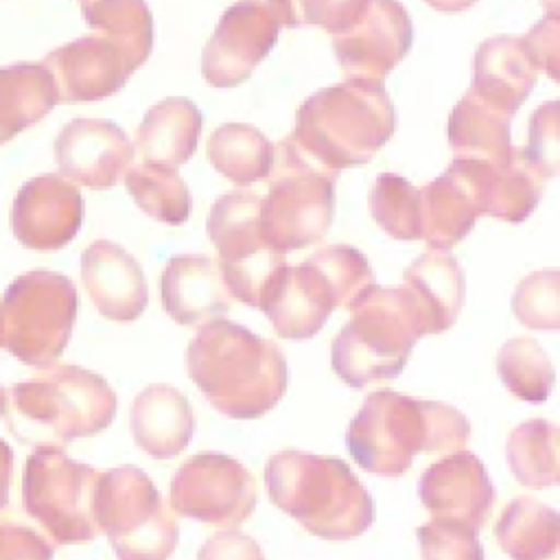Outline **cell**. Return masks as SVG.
<instances>
[{
    "label": "cell",
    "mask_w": 560,
    "mask_h": 560,
    "mask_svg": "<svg viewBox=\"0 0 560 560\" xmlns=\"http://www.w3.org/2000/svg\"><path fill=\"white\" fill-rule=\"evenodd\" d=\"M256 481L234 457L203 451L188 457L171 479V508L179 516L217 527L243 523L256 508Z\"/></svg>",
    "instance_id": "12"
},
{
    "label": "cell",
    "mask_w": 560,
    "mask_h": 560,
    "mask_svg": "<svg viewBox=\"0 0 560 560\" xmlns=\"http://www.w3.org/2000/svg\"><path fill=\"white\" fill-rule=\"evenodd\" d=\"M83 221V197L61 175L46 173L28 179L13 199L11 225L15 238L35 252L66 247Z\"/></svg>",
    "instance_id": "15"
},
{
    "label": "cell",
    "mask_w": 560,
    "mask_h": 560,
    "mask_svg": "<svg viewBox=\"0 0 560 560\" xmlns=\"http://www.w3.org/2000/svg\"><path fill=\"white\" fill-rule=\"evenodd\" d=\"M280 24L267 0H236L221 15L201 52V74L212 88H236L267 57Z\"/></svg>",
    "instance_id": "14"
},
{
    "label": "cell",
    "mask_w": 560,
    "mask_h": 560,
    "mask_svg": "<svg viewBox=\"0 0 560 560\" xmlns=\"http://www.w3.org/2000/svg\"><path fill=\"white\" fill-rule=\"evenodd\" d=\"M558 101L540 105L529 118V147L523 151L545 179L558 171Z\"/></svg>",
    "instance_id": "41"
},
{
    "label": "cell",
    "mask_w": 560,
    "mask_h": 560,
    "mask_svg": "<svg viewBox=\"0 0 560 560\" xmlns=\"http://www.w3.org/2000/svg\"><path fill=\"white\" fill-rule=\"evenodd\" d=\"M370 208L374 221L398 241L422 238L420 217V188L396 173H383L376 177Z\"/></svg>",
    "instance_id": "36"
},
{
    "label": "cell",
    "mask_w": 560,
    "mask_h": 560,
    "mask_svg": "<svg viewBox=\"0 0 560 560\" xmlns=\"http://www.w3.org/2000/svg\"><path fill=\"white\" fill-rule=\"evenodd\" d=\"M4 409H7V389L0 385V418L4 416Z\"/></svg>",
    "instance_id": "47"
},
{
    "label": "cell",
    "mask_w": 560,
    "mask_h": 560,
    "mask_svg": "<svg viewBox=\"0 0 560 560\" xmlns=\"http://www.w3.org/2000/svg\"><path fill=\"white\" fill-rule=\"evenodd\" d=\"M422 560H483L477 529L466 523L433 518L416 529Z\"/></svg>",
    "instance_id": "40"
},
{
    "label": "cell",
    "mask_w": 560,
    "mask_h": 560,
    "mask_svg": "<svg viewBox=\"0 0 560 560\" xmlns=\"http://www.w3.org/2000/svg\"><path fill=\"white\" fill-rule=\"evenodd\" d=\"M162 306L182 326H203L232 308L219 262L201 254L173 256L160 280Z\"/></svg>",
    "instance_id": "21"
},
{
    "label": "cell",
    "mask_w": 560,
    "mask_h": 560,
    "mask_svg": "<svg viewBox=\"0 0 560 560\" xmlns=\"http://www.w3.org/2000/svg\"><path fill=\"white\" fill-rule=\"evenodd\" d=\"M420 217L422 238L431 249H448L472 230L481 208L464 160H453L438 179L420 188Z\"/></svg>",
    "instance_id": "25"
},
{
    "label": "cell",
    "mask_w": 560,
    "mask_h": 560,
    "mask_svg": "<svg viewBox=\"0 0 560 560\" xmlns=\"http://www.w3.org/2000/svg\"><path fill=\"white\" fill-rule=\"evenodd\" d=\"M527 57L536 70L547 72V77L558 79V50H560V18L556 9L542 18L532 31L521 37Z\"/></svg>",
    "instance_id": "43"
},
{
    "label": "cell",
    "mask_w": 560,
    "mask_h": 560,
    "mask_svg": "<svg viewBox=\"0 0 560 560\" xmlns=\"http://www.w3.org/2000/svg\"><path fill=\"white\" fill-rule=\"evenodd\" d=\"M308 258L328 278V282L332 284L339 298V306L343 308H350L357 302V298L370 284H374V271L368 258L350 245H330V247L317 249Z\"/></svg>",
    "instance_id": "39"
},
{
    "label": "cell",
    "mask_w": 560,
    "mask_h": 560,
    "mask_svg": "<svg viewBox=\"0 0 560 560\" xmlns=\"http://www.w3.org/2000/svg\"><path fill=\"white\" fill-rule=\"evenodd\" d=\"M538 70L527 57L521 37L494 35L479 44L472 61L470 94L488 107L512 114L532 94Z\"/></svg>",
    "instance_id": "23"
},
{
    "label": "cell",
    "mask_w": 560,
    "mask_h": 560,
    "mask_svg": "<svg viewBox=\"0 0 560 560\" xmlns=\"http://www.w3.org/2000/svg\"><path fill=\"white\" fill-rule=\"evenodd\" d=\"M262 197L232 190L208 212L206 232L219 254V269L232 300L260 308L271 284L287 267L284 252L271 247L260 228Z\"/></svg>",
    "instance_id": "11"
},
{
    "label": "cell",
    "mask_w": 560,
    "mask_h": 560,
    "mask_svg": "<svg viewBox=\"0 0 560 560\" xmlns=\"http://www.w3.org/2000/svg\"><path fill=\"white\" fill-rule=\"evenodd\" d=\"M477 188V201L481 214H490L501 221L521 223L538 206L545 177L527 160L523 149H512L503 162L464 160Z\"/></svg>",
    "instance_id": "24"
},
{
    "label": "cell",
    "mask_w": 560,
    "mask_h": 560,
    "mask_svg": "<svg viewBox=\"0 0 560 560\" xmlns=\"http://www.w3.org/2000/svg\"><path fill=\"white\" fill-rule=\"evenodd\" d=\"M429 7H433L435 11H444V13H459L470 9L477 0H424Z\"/></svg>",
    "instance_id": "46"
},
{
    "label": "cell",
    "mask_w": 560,
    "mask_h": 560,
    "mask_svg": "<svg viewBox=\"0 0 560 560\" xmlns=\"http://www.w3.org/2000/svg\"><path fill=\"white\" fill-rule=\"evenodd\" d=\"M365 2L368 0H267V7L280 26H319L337 35L359 18Z\"/></svg>",
    "instance_id": "38"
},
{
    "label": "cell",
    "mask_w": 560,
    "mask_h": 560,
    "mask_svg": "<svg viewBox=\"0 0 560 560\" xmlns=\"http://www.w3.org/2000/svg\"><path fill=\"white\" fill-rule=\"evenodd\" d=\"M103 470L74 462L61 446H35L22 472V508L57 545L92 542Z\"/></svg>",
    "instance_id": "9"
},
{
    "label": "cell",
    "mask_w": 560,
    "mask_h": 560,
    "mask_svg": "<svg viewBox=\"0 0 560 560\" xmlns=\"http://www.w3.org/2000/svg\"><path fill=\"white\" fill-rule=\"evenodd\" d=\"M52 542L13 512H0V560H52Z\"/></svg>",
    "instance_id": "42"
},
{
    "label": "cell",
    "mask_w": 560,
    "mask_h": 560,
    "mask_svg": "<svg viewBox=\"0 0 560 560\" xmlns=\"http://www.w3.org/2000/svg\"><path fill=\"white\" fill-rule=\"evenodd\" d=\"M133 144L112 120L74 118L55 140V162L61 177L92 190L112 188L125 175Z\"/></svg>",
    "instance_id": "17"
},
{
    "label": "cell",
    "mask_w": 560,
    "mask_h": 560,
    "mask_svg": "<svg viewBox=\"0 0 560 560\" xmlns=\"http://www.w3.org/2000/svg\"><path fill=\"white\" fill-rule=\"evenodd\" d=\"M468 438L470 424L455 407L389 389L370 394L346 429L352 459L378 477H400L418 451H462Z\"/></svg>",
    "instance_id": "2"
},
{
    "label": "cell",
    "mask_w": 560,
    "mask_h": 560,
    "mask_svg": "<svg viewBox=\"0 0 560 560\" xmlns=\"http://www.w3.org/2000/svg\"><path fill=\"white\" fill-rule=\"evenodd\" d=\"M79 311L74 282L57 271L18 276L0 300V348L33 368L50 365L68 346Z\"/></svg>",
    "instance_id": "8"
},
{
    "label": "cell",
    "mask_w": 560,
    "mask_h": 560,
    "mask_svg": "<svg viewBox=\"0 0 560 560\" xmlns=\"http://www.w3.org/2000/svg\"><path fill=\"white\" fill-rule=\"evenodd\" d=\"M96 525L118 560H168L179 540V525L164 505L151 477L138 466L101 472Z\"/></svg>",
    "instance_id": "10"
},
{
    "label": "cell",
    "mask_w": 560,
    "mask_h": 560,
    "mask_svg": "<svg viewBox=\"0 0 560 560\" xmlns=\"http://www.w3.org/2000/svg\"><path fill=\"white\" fill-rule=\"evenodd\" d=\"M405 291L422 337L448 330L466 298L464 271L446 249H429L418 256L402 276Z\"/></svg>",
    "instance_id": "22"
},
{
    "label": "cell",
    "mask_w": 560,
    "mask_h": 560,
    "mask_svg": "<svg viewBox=\"0 0 560 560\" xmlns=\"http://www.w3.org/2000/svg\"><path fill=\"white\" fill-rule=\"evenodd\" d=\"M186 368L206 400L236 420L260 418L287 392V359L278 343L228 319L199 326Z\"/></svg>",
    "instance_id": "1"
},
{
    "label": "cell",
    "mask_w": 560,
    "mask_h": 560,
    "mask_svg": "<svg viewBox=\"0 0 560 560\" xmlns=\"http://www.w3.org/2000/svg\"><path fill=\"white\" fill-rule=\"evenodd\" d=\"M418 494L433 518H448L481 529L494 505V488L483 462L472 451H455L431 464L420 481Z\"/></svg>",
    "instance_id": "18"
},
{
    "label": "cell",
    "mask_w": 560,
    "mask_h": 560,
    "mask_svg": "<svg viewBox=\"0 0 560 560\" xmlns=\"http://www.w3.org/2000/svg\"><path fill=\"white\" fill-rule=\"evenodd\" d=\"M125 186L138 208L155 221L179 225L190 214V192L177 171L140 162L125 171Z\"/></svg>",
    "instance_id": "34"
},
{
    "label": "cell",
    "mask_w": 560,
    "mask_h": 560,
    "mask_svg": "<svg viewBox=\"0 0 560 560\" xmlns=\"http://www.w3.org/2000/svg\"><path fill=\"white\" fill-rule=\"evenodd\" d=\"M83 20L142 66L153 48V18L144 0H79Z\"/></svg>",
    "instance_id": "32"
},
{
    "label": "cell",
    "mask_w": 560,
    "mask_h": 560,
    "mask_svg": "<svg viewBox=\"0 0 560 560\" xmlns=\"http://www.w3.org/2000/svg\"><path fill=\"white\" fill-rule=\"evenodd\" d=\"M269 499L306 532L350 540L374 523V501L343 459L280 451L265 468Z\"/></svg>",
    "instance_id": "4"
},
{
    "label": "cell",
    "mask_w": 560,
    "mask_h": 560,
    "mask_svg": "<svg viewBox=\"0 0 560 560\" xmlns=\"http://www.w3.org/2000/svg\"><path fill=\"white\" fill-rule=\"evenodd\" d=\"M411 18L398 0H368L359 18L332 35V50L346 79L381 83L409 52Z\"/></svg>",
    "instance_id": "13"
},
{
    "label": "cell",
    "mask_w": 560,
    "mask_h": 560,
    "mask_svg": "<svg viewBox=\"0 0 560 560\" xmlns=\"http://www.w3.org/2000/svg\"><path fill=\"white\" fill-rule=\"evenodd\" d=\"M206 155L223 177L238 186H249L269 175L273 144L247 122H225L210 133Z\"/></svg>",
    "instance_id": "31"
},
{
    "label": "cell",
    "mask_w": 560,
    "mask_h": 560,
    "mask_svg": "<svg viewBox=\"0 0 560 560\" xmlns=\"http://www.w3.org/2000/svg\"><path fill=\"white\" fill-rule=\"evenodd\" d=\"M11 483H13V451L0 438V510L9 503Z\"/></svg>",
    "instance_id": "45"
},
{
    "label": "cell",
    "mask_w": 560,
    "mask_h": 560,
    "mask_svg": "<svg viewBox=\"0 0 560 560\" xmlns=\"http://www.w3.org/2000/svg\"><path fill=\"white\" fill-rule=\"evenodd\" d=\"M512 311L516 319L532 330L560 328V273L558 269H542L525 276L512 295Z\"/></svg>",
    "instance_id": "37"
},
{
    "label": "cell",
    "mask_w": 560,
    "mask_h": 560,
    "mask_svg": "<svg viewBox=\"0 0 560 560\" xmlns=\"http://www.w3.org/2000/svg\"><path fill=\"white\" fill-rule=\"evenodd\" d=\"M339 306L337 293L319 267L306 258L298 267H284L260 311L269 317L276 332L284 339H308L326 324L332 308Z\"/></svg>",
    "instance_id": "19"
},
{
    "label": "cell",
    "mask_w": 560,
    "mask_h": 560,
    "mask_svg": "<svg viewBox=\"0 0 560 560\" xmlns=\"http://www.w3.org/2000/svg\"><path fill=\"white\" fill-rule=\"evenodd\" d=\"M497 372L503 385L525 402H545L553 389V365L532 337H514L497 352Z\"/></svg>",
    "instance_id": "35"
},
{
    "label": "cell",
    "mask_w": 560,
    "mask_h": 560,
    "mask_svg": "<svg viewBox=\"0 0 560 560\" xmlns=\"http://www.w3.org/2000/svg\"><path fill=\"white\" fill-rule=\"evenodd\" d=\"M394 129L396 112L385 88L374 81L346 79L300 105L289 138L313 164L339 173L368 164Z\"/></svg>",
    "instance_id": "3"
},
{
    "label": "cell",
    "mask_w": 560,
    "mask_h": 560,
    "mask_svg": "<svg viewBox=\"0 0 560 560\" xmlns=\"http://www.w3.org/2000/svg\"><path fill=\"white\" fill-rule=\"evenodd\" d=\"M337 175L302 155L289 136L273 144L269 192L260 208L265 241L284 254L319 243L332 221Z\"/></svg>",
    "instance_id": "7"
},
{
    "label": "cell",
    "mask_w": 560,
    "mask_h": 560,
    "mask_svg": "<svg viewBox=\"0 0 560 560\" xmlns=\"http://www.w3.org/2000/svg\"><path fill=\"white\" fill-rule=\"evenodd\" d=\"M201 112L184 96H168L151 105L136 131V151L142 164L177 171L197 149Z\"/></svg>",
    "instance_id": "27"
},
{
    "label": "cell",
    "mask_w": 560,
    "mask_h": 560,
    "mask_svg": "<svg viewBox=\"0 0 560 560\" xmlns=\"http://www.w3.org/2000/svg\"><path fill=\"white\" fill-rule=\"evenodd\" d=\"M57 103V85L42 61L0 66V144L39 122Z\"/></svg>",
    "instance_id": "28"
},
{
    "label": "cell",
    "mask_w": 560,
    "mask_h": 560,
    "mask_svg": "<svg viewBox=\"0 0 560 560\" xmlns=\"http://www.w3.org/2000/svg\"><path fill=\"white\" fill-rule=\"evenodd\" d=\"M81 280L96 311L114 322H133L149 302L138 260L114 241L98 238L81 254Z\"/></svg>",
    "instance_id": "20"
},
{
    "label": "cell",
    "mask_w": 560,
    "mask_h": 560,
    "mask_svg": "<svg viewBox=\"0 0 560 560\" xmlns=\"http://www.w3.org/2000/svg\"><path fill=\"white\" fill-rule=\"evenodd\" d=\"M505 457L518 483L527 488L556 486L560 479L558 427L547 420L521 422L508 438Z\"/></svg>",
    "instance_id": "33"
},
{
    "label": "cell",
    "mask_w": 560,
    "mask_h": 560,
    "mask_svg": "<svg viewBox=\"0 0 560 560\" xmlns=\"http://www.w3.org/2000/svg\"><path fill=\"white\" fill-rule=\"evenodd\" d=\"M448 142L455 160L503 162L514 149L510 142V116L488 107L468 92L451 112Z\"/></svg>",
    "instance_id": "30"
},
{
    "label": "cell",
    "mask_w": 560,
    "mask_h": 560,
    "mask_svg": "<svg viewBox=\"0 0 560 560\" xmlns=\"http://www.w3.org/2000/svg\"><path fill=\"white\" fill-rule=\"evenodd\" d=\"M129 427L133 442L147 455L173 459L188 446L195 433V416L179 389L149 385L133 398Z\"/></svg>",
    "instance_id": "26"
},
{
    "label": "cell",
    "mask_w": 560,
    "mask_h": 560,
    "mask_svg": "<svg viewBox=\"0 0 560 560\" xmlns=\"http://www.w3.org/2000/svg\"><path fill=\"white\" fill-rule=\"evenodd\" d=\"M197 560H265V553L252 536L238 529H225L199 547Z\"/></svg>",
    "instance_id": "44"
},
{
    "label": "cell",
    "mask_w": 560,
    "mask_h": 560,
    "mask_svg": "<svg viewBox=\"0 0 560 560\" xmlns=\"http://www.w3.org/2000/svg\"><path fill=\"white\" fill-rule=\"evenodd\" d=\"M348 311L352 317L330 348V363L337 376L352 387L398 376L422 337L405 291L374 282Z\"/></svg>",
    "instance_id": "6"
},
{
    "label": "cell",
    "mask_w": 560,
    "mask_h": 560,
    "mask_svg": "<svg viewBox=\"0 0 560 560\" xmlns=\"http://www.w3.org/2000/svg\"><path fill=\"white\" fill-rule=\"evenodd\" d=\"M9 429L28 446H63L96 435L116 416L107 381L79 365H44L7 392Z\"/></svg>",
    "instance_id": "5"
},
{
    "label": "cell",
    "mask_w": 560,
    "mask_h": 560,
    "mask_svg": "<svg viewBox=\"0 0 560 560\" xmlns=\"http://www.w3.org/2000/svg\"><path fill=\"white\" fill-rule=\"evenodd\" d=\"M494 536L512 560H558V514L534 497L512 499L494 527Z\"/></svg>",
    "instance_id": "29"
},
{
    "label": "cell",
    "mask_w": 560,
    "mask_h": 560,
    "mask_svg": "<svg viewBox=\"0 0 560 560\" xmlns=\"http://www.w3.org/2000/svg\"><path fill=\"white\" fill-rule=\"evenodd\" d=\"M57 85L59 101L90 103L116 94L136 66L125 50L101 33L68 42L42 61Z\"/></svg>",
    "instance_id": "16"
}]
</instances>
